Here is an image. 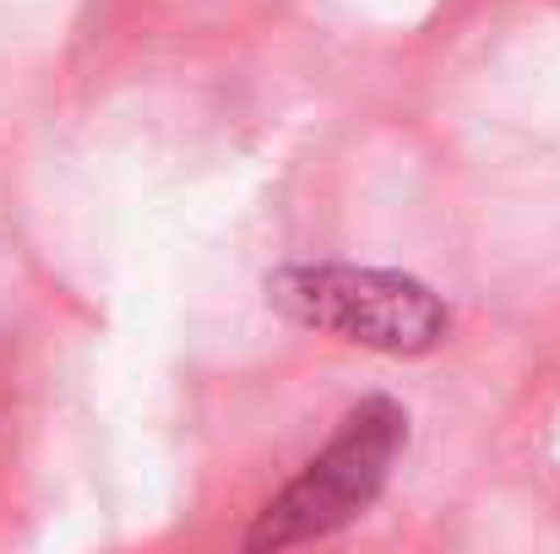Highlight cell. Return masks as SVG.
I'll return each mask as SVG.
<instances>
[{"label":"cell","mask_w":560,"mask_h":554,"mask_svg":"<svg viewBox=\"0 0 560 554\" xmlns=\"http://www.w3.org/2000/svg\"><path fill=\"white\" fill-rule=\"evenodd\" d=\"M267 305L316 338H338V343L392 354V359L435 354L452 338L446 299L430 283L408 272H386V267L289 261L267 272Z\"/></svg>","instance_id":"cell-1"},{"label":"cell","mask_w":560,"mask_h":554,"mask_svg":"<svg viewBox=\"0 0 560 554\" xmlns=\"http://www.w3.org/2000/svg\"><path fill=\"white\" fill-rule=\"evenodd\" d=\"M402 446H408V413L392 397L360 402L338 424V435L261 506V517L245 533V550L278 554L343 533L349 522H360L375 506V495L386 490Z\"/></svg>","instance_id":"cell-2"}]
</instances>
